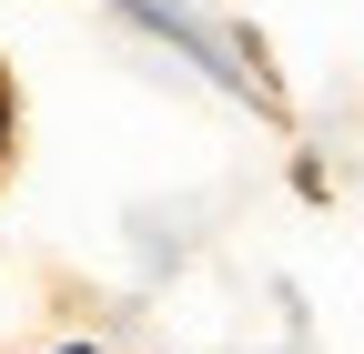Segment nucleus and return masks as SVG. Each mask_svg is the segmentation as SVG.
Segmentation results:
<instances>
[{"mask_svg":"<svg viewBox=\"0 0 364 354\" xmlns=\"http://www.w3.org/2000/svg\"><path fill=\"white\" fill-rule=\"evenodd\" d=\"M112 11H122V21H142V31H162V41H182V51H193V61H203V71H213L233 102H263V112H284V92H273L263 71H243V41H223L213 21L172 11V0H112Z\"/></svg>","mask_w":364,"mask_h":354,"instance_id":"nucleus-1","label":"nucleus"},{"mask_svg":"<svg viewBox=\"0 0 364 354\" xmlns=\"http://www.w3.org/2000/svg\"><path fill=\"white\" fill-rule=\"evenodd\" d=\"M51 354H102V344H91V334H81V344H51Z\"/></svg>","mask_w":364,"mask_h":354,"instance_id":"nucleus-2","label":"nucleus"}]
</instances>
